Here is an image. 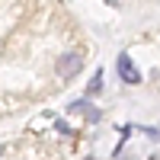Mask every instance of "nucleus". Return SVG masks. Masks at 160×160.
<instances>
[{"instance_id":"obj_1","label":"nucleus","mask_w":160,"mask_h":160,"mask_svg":"<svg viewBox=\"0 0 160 160\" xmlns=\"http://www.w3.org/2000/svg\"><path fill=\"white\" fill-rule=\"evenodd\" d=\"M80 68H83V55H80V51H68V55L58 58V77H61V80L77 77Z\"/></svg>"},{"instance_id":"obj_2","label":"nucleus","mask_w":160,"mask_h":160,"mask_svg":"<svg viewBox=\"0 0 160 160\" xmlns=\"http://www.w3.org/2000/svg\"><path fill=\"white\" fill-rule=\"evenodd\" d=\"M118 77H122L125 83H138V80H141V74L135 71V64H131L128 55H118Z\"/></svg>"},{"instance_id":"obj_3","label":"nucleus","mask_w":160,"mask_h":160,"mask_svg":"<svg viewBox=\"0 0 160 160\" xmlns=\"http://www.w3.org/2000/svg\"><path fill=\"white\" fill-rule=\"evenodd\" d=\"M71 112H83V115H87V122H96V118H99V112L93 109L90 102H74V106H71Z\"/></svg>"},{"instance_id":"obj_4","label":"nucleus","mask_w":160,"mask_h":160,"mask_svg":"<svg viewBox=\"0 0 160 160\" xmlns=\"http://www.w3.org/2000/svg\"><path fill=\"white\" fill-rule=\"evenodd\" d=\"M96 93H102V71H96V74H93L90 87H87V96H96Z\"/></svg>"},{"instance_id":"obj_5","label":"nucleus","mask_w":160,"mask_h":160,"mask_svg":"<svg viewBox=\"0 0 160 160\" xmlns=\"http://www.w3.org/2000/svg\"><path fill=\"white\" fill-rule=\"evenodd\" d=\"M3 151H7V148H3V144H0V157H3Z\"/></svg>"}]
</instances>
